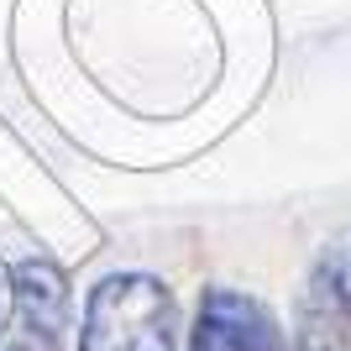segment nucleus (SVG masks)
<instances>
[{"instance_id": "nucleus-3", "label": "nucleus", "mask_w": 351, "mask_h": 351, "mask_svg": "<svg viewBox=\"0 0 351 351\" xmlns=\"http://www.w3.org/2000/svg\"><path fill=\"white\" fill-rule=\"evenodd\" d=\"M189 351H283L278 320L236 289H205Z\"/></svg>"}, {"instance_id": "nucleus-1", "label": "nucleus", "mask_w": 351, "mask_h": 351, "mask_svg": "<svg viewBox=\"0 0 351 351\" xmlns=\"http://www.w3.org/2000/svg\"><path fill=\"white\" fill-rule=\"evenodd\" d=\"M173 336L178 309L168 283L147 273H116L89 293L79 351H173Z\"/></svg>"}, {"instance_id": "nucleus-4", "label": "nucleus", "mask_w": 351, "mask_h": 351, "mask_svg": "<svg viewBox=\"0 0 351 351\" xmlns=\"http://www.w3.org/2000/svg\"><path fill=\"white\" fill-rule=\"evenodd\" d=\"M293 351H351V293L320 263L293 309Z\"/></svg>"}, {"instance_id": "nucleus-2", "label": "nucleus", "mask_w": 351, "mask_h": 351, "mask_svg": "<svg viewBox=\"0 0 351 351\" xmlns=\"http://www.w3.org/2000/svg\"><path fill=\"white\" fill-rule=\"evenodd\" d=\"M11 351H58L69 336V283L53 263H21L11 278Z\"/></svg>"}]
</instances>
